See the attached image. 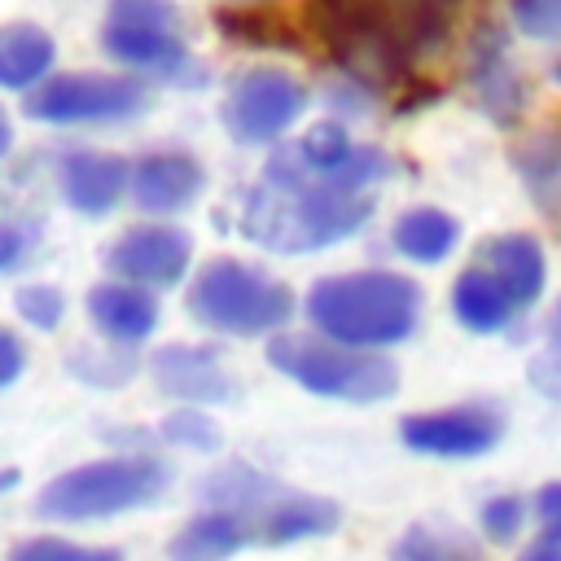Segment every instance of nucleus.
Listing matches in <instances>:
<instances>
[{"label": "nucleus", "mask_w": 561, "mask_h": 561, "mask_svg": "<svg viewBox=\"0 0 561 561\" xmlns=\"http://www.w3.org/2000/svg\"><path fill=\"white\" fill-rule=\"evenodd\" d=\"M368 215H373V197L342 193L316 180L294 149H280L263 167V184L245 193L241 232L263 250L307 254L351 237Z\"/></svg>", "instance_id": "1"}, {"label": "nucleus", "mask_w": 561, "mask_h": 561, "mask_svg": "<svg viewBox=\"0 0 561 561\" xmlns=\"http://www.w3.org/2000/svg\"><path fill=\"white\" fill-rule=\"evenodd\" d=\"M197 495L206 508L232 513L250 530V543H259V548H289L302 539L333 535L342 526V508L333 500L280 486L276 478H267L263 469L241 465V460L206 473Z\"/></svg>", "instance_id": "2"}, {"label": "nucleus", "mask_w": 561, "mask_h": 561, "mask_svg": "<svg viewBox=\"0 0 561 561\" xmlns=\"http://www.w3.org/2000/svg\"><path fill=\"white\" fill-rule=\"evenodd\" d=\"M307 316L320 337L377 351L403 342L421 320V289L399 272L324 276L307 294Z\"/></svg>", "instance_id": "3"}, {"label": "nucleus", "mask_w": 561, "mask_h": 561, "mask_svg": "<svg viewBox=\"0 0 561 561\" xmlns=\"http://www.w3.org/2000/svg\"><path fill=\"white\" fill-rule=\"evenodd\" d=\"M167 482H171V469L158 456H145V451L105 456V460H88L57 473L35 495V513L48 522H101V517H118L140 504H153L167 491Z\"/></svg>", "instance_id": "4"}, {"label": "nucleus", "mask_w": 561, "mask_h": 561, "mask_svg": "<svg viewBox=\"0 0 561 561\" xmlns=\"http://www.w3.org/2000/svg\"><path fill=\"white\" fill-rule=\"evenodd\" d=\"M267 364L311 394L342 403H377L394 394L399 368L377 351H355L320 333H280L267 342Z\"/></svg>", "instance_id": "5"}, {"label": "nucleus", "mask_w": 561, "mask_h": 561, "mask_svg": "<svg viewBox=\"0 0 561 561\" xmlns=\"http://www.w3.org/2000/svg\"><path fill=\"white\" fill-rule=\"evenodd\" d=\"M188 316L215 333L259 337L276 333L294 316V294L241 259H215L188 289Z\"/></svg>", "instance_id": "6"}, {"label": "nucleus", "mask_w": 561, "mask_h": 561, "mask_svg": "<svg viewBox=\"0 0 561 561\" xmlns=\"http://www.w3.org/2000/svg\"><path fill=\"white\" fill-rule=\"evenodd\" d=\"M101 48L127 66L158 79H180L188 70V48L180 35V9L171 0H110Z\"/></svg>", "instance_id": "7"}, {"label": "nucleus", "mask_w": 561, "mask_h": 561, "mask_svg": "<svg viewBox=\"0 0 561 561\" xmlns=\"http://www.w3.org/2000/svg\"><path fill=\"white\" fill-rule=\"evenodd\" d=\"M149 105V92L136 75H101V70H70L48 75L35 92H26L22 110L35 123H118Z\"/></svg>", "instance_id": "8"}, {"label": "nucleus", "mask_w": 561, "mask_h": 561, "mask_svg": "<svg viewBox=\"0 0 561 561\" xmlns=\"http://www.w3.org/2000/svg\"><path fill=\"white\" fill-rule=\"evenodd\" d=\"M307 13L316 35L351 79L386 88L408 70V57L394 48V39L381 31L364 0H311Z\"/></svg>", "instance_id": "9"}, {"label": "nucleus", "mask_w": 561, "mask_h": 561, "mask_svg": "<svg viewBox=\"0 0 561 561\" xmlns=\"http://www.w3.org/2000/svg\"><path fill=\"white\" fill-rule=\"evenodd\" d=\"M307 110V88L285 70H250L228 88L224 127L241 145H267L285 136Z\"/></svg>", "instance_id": "10"}, {"label": "nucleus", "mask_w": 561, "mask_h": 561, "mask_svg": "<svg viewBox=\"0 0 561 561\" xmlns=\"http://www.w3.org/2000/svg\"><path fill=\"white\" fill-rule=\"evenodd\" d=\"M188 259H193V237L171 224H136L118 232L114 245L105 250V267L114 272V280L140 289H167L184 280Z\"/></svg>", "instance_id": "11"}, {"label": "nucleus", "mask_w": 561, "mask_h": 561, "mask_svg": "<svg viewBox=\"0 0 561 561\" xmlns=\"http://www.w3.org/2000/svg\"><path fill=\"white\" fill-rule=\"evenodd\" d=\"M500 434H504V421L486 403H456V408H438V412H412L399 425V438L412 451L447 456V460L482 456L500 443Z\"/></svg>", "instance_id": "12"}, {"label": "nucleus", "mask_w": 561, "mask_h": 561, "mask_svg": "<svg viewBox=\"0 0 561 561\" xmlns=\"http://www.w3.org/2000/svg\"><path fill=\"white\" fill-rule=\"evenodd\" d=\"M294 153L316 180H324V184H333L342 193H364L368 184L390 175V158L368 149V145H355L342 123H316L294 145Z\"/></svg>", "instance_id": "13"}, {"label": "nucleus", "mask_w": 561, "mask_h": 561, "mask_svg": "<svg viewBox=\"0 0 561 561\" xmlns=\"http://www.w3.org/2000/svg\"><path fill=\"white\" fill-rule=\"evenodd\" d=\"M57 188L75 215L101 219L131 188V162H123L118 153H101V149H75L57 162Z\"/></svg>", "instance_id": "14"}, {"label": "nucleus", "mask_w": 561, "mask_h": 561, "mask_svg": "<svg viewBox=\"0 0 561 561\" xmlns=\"http://www.w3.org/2000/svg\"><path fill=\"white\" fill-rule=\"evenodd\" d=\"M202 184H206V171L184 149H153L131 162V197L145 215H158V219L193 206Z\"/></svg>", "instance_id": "15"}, {"label": "nucleus", "mask_w": 561, "mask_h": 561, "mask_svg": "<svg viewBox=\"0 0 561 561\" xmlns=\"http://www.w3.org/2000/svg\"><path fill=\"white\" fill-rule=\"evenodd\" d=\"M162 394L180 403H228L237 394L232 373L206 346H162L149 364Z\"/></svg>", "instance_id": "16"}, {"label": "nucleus", "mask_w": 561, "mask_h": 561, "mask_svg": "<svg viewBox=\"0 0 561 561\" xmlns=\"http://www.w3.org/2000/svg\"><path fill=\"white\" fill-rule=\"evenodd\" d=\"M88 320L114 346H136L158 329V298L127 280H101L88 289Z\"/></svg>", "instance_id": "17"}, {"label": "nucleus", "mask_w": 561, "mask_h": 561, "mask_svg": "<svg viewBox=\"0 0 561 561\" xmlns=\"http://www.w3.org/2000/svg\"><path fill=\"white\" fill-rule=\"evenodd\" d=\"M364 4L373 9L381 31L394 39V48L408 61L434 53L447 39L456 9H460V0H364Z\"/></svg>", "instance_id": "18"}, {"label": "nucleus", "mask_w": 561, "mask_h": 561, "mask_svg": "<svg viewBox=\"0 0 561 561\" xmlns=\"http://www.w3.org/2000/svg\"><path fill=\"white\" fill-rule=\"evenodd\" d=\"M478 267L495 276V285L508 294L513 307H530V302L543 294V280H548L543 250H539V241L526 237V232H504V237L482 241Z\"/></svg>", "instance_id": "19"}, {"label": "nucleus", "mask_w": 561, "mask_h": 561, "mask_svg": "<svg viewBox=\"0 0 561 561\" xmlns=\"http://www.w3.org/2000/svg\"><path fill=\"white\" fill-rule=\"evenodd\" d=\"M469 83L482 101V110L495 123H513L522 110V79L508 66V44L500 26H482L469 53Z\"/></svg>", "instance_id": "20"}, {"label": "nucleus", "mask_w": 561, "mask_h": 561, "mask_svg": "<svg viewBox=\"0 0 561 561\" xmlns=\"http://www.w3.org/2000/svg\"><path fill=\"white\" fill-rule=\"evenodd\" d=\"M57 61V44L35 22H9L0 26V88L9 92H35Z\"/></svg>", "instance_id": "21"}, {"label": "nucleus", "mask_w": 561, "mask_h": 561, "mask_svg": "<svg viewBox=\"0 0 561 561\" xmlns=\"http://www.w3.org/2000/svg\"><path fill=\"white\" fill-rule=\"evenodd\" d=\"M241 548H250V530H245L232 513L202 508L197 517H188V522L175 530L167 557H171V561H228V557H237Z\"/></svg>", "instance_id": "22"}, {"label": "nucleus", "mask_w": 561, "mask_h": 561, "mask_svg": "<svg viewBox=\"0 0 561 561\" xmlns=\"http://www.w3.org/2000/svg\"><path fill=\"white\" fill-rule=\"evenodd\" d=\"M451 311H456V320H460L465 329H473V333H495V329L508 324V316H513L517 307H513L508 294L495 285V276L473 263V267H465V272L456 276V285H451Z\"/></svg>", "instance_id": "23"}, {"label": "nucleus", "mask_w": 561, "mask_h": 561, "mask_svg": "<svg viewBox=\"0 0 561 561\" xmlns=\"http://www.w3.org/2000/svg\"><path fill=\"white\" fill-rule=\"evenodd\" d=\"M394 561H486V548L465 526L416 522L394 543Z\"/></svg>", "instance_id": "24"}, {"label": "nucleus", "mask_w": 561, "mask_h": 561, "mask_svg": "<svg viewBox=\"0 0 561 561\" xmlns=\"http://www.w3.org/2000/svg\"><path fill=\"white\" fill-rule=\"evenodd\" d=\"M456 237H460L456 219L443 215V210H434V206L408 210V215L394 224V232H390L394 250H399L403 259H412V263H438V259H447L451 245H456Z\"/></svg>", "instance_id": "25"}, {"label": "nucleus", "mask_w": 561, "mask_h": 561, "mask_svg": "<svg viewBox=\"0 0 561 561\" xmlns=\"http://www.w3.org/2000/svg\"><path fill=\"white\" fill-rule=\"evenodd\" d=\"M513 162H517V171L535 184V188H543V184H561V136H530L526 145H517L513 149Z\"/></svg>", "instance_id": "26"}, {"label": "nucleus", "mask_w": 561, "mask_h": 561, "mask_svg": "<svg viewBox=\"0 0 561 561\" xmlns=\"http://www.w3.org/2000/svg\"><path fill=\"white\" fill-rule=\"evenodd\" d=\"M9 561H123V552L114 548H88V543H70V539H53V535H39V539H26L9 552Z\"/></svg>", "instance_id": "27"}, {"label": "nucleus", "mask_w": 561, "mask_h": 561, "mask_svg": "<svg viewBox=\"0 0 561 561\" xmlns=\"http://www.w3.org/2000/svg\"><path fill=\"white\" fill-rule=\"evenodd\" d=\"M158 434H162L171 447H188V451H215V447H219V425H215L206 412H197V408L171 412Z\"/></svg>", "instance_id": "28"}, {"label": "nucleus", "mask_w": 561, "mask_h": 561, "mask_svg": "<svg viewBox=\"0 0 561 561\" xmlns=\"http://www.w3.org/2000/svg\"><path fill=\"white\" fill-rule=\"evenodd\" d=\"M13 311L31 324V329H57L61 324V316H66V294L61 289H53V285H22L18 294H13Z\"/></svg>", "instance_id": "29"}, {"label": "nucleus", "mask_w": 561, "mask_h": 561, "mask_svg": "<svg viewBox=\"0 0 561 561\" xmlns=\"http://www.w3.org/2000/svg\"><path fill=\"white\" fill-rule=\"evenodd\" d=\"M478 522H482V535L491 543H513L522 535V526H526V500L522 495H491L482 504Z\"/></svg>", "instance_id": "30"}, {"label": "nucleus", "mask_w": 561, "mask_h": 561, "mask_svg": "<svg viewBox=\"0 0 561 561\" xmlns=\"http://www.w3.org/2000/svg\"><path fill=\"white\" fill-rule=\"evenodd\" d=\"M513 22L530 39H561V0H508Z\"/></svg>", "instance_id": "31"}, {"label": "nucleus", "mask_w": 561, "mask_h": 561, "mask_svg": "<svg viewBox=\"0 0 561 561\" xmlns=\"http://www.w3.org/2000/svg\"><path fill=\"white\" fill-rule=\"evenodd\" d=\"M70 368H75V377H83L92 386H123L131 377V355H123V351H105V355L79 351L70 359Z\"/></svg>", "instance_id": "32"}, {"label": "nucleus", "mask_w": 561, "mask_h": 561, "mask_svg": "<svg viewBox=\"0 0 561 561\" xmlns=\"http://www.w3.org/2000/svg\"><path fill=\"white\" fill-rule=\"evenodd\" d=\"M31 245H35V232L26 224H13V219H0V272H13L31 259Z\"/></svg>", "instance_id": "33"}, {"label": "nucleus", "mask_w": 561, "mask_h": 561, "mask_svg": "<svg viewBox=\"0 0 561 561\" xmlns=\"http://www.w3.org/2000/svg\"><path fill=\"white\" fill-rule=\"evenodd\" d=\"M530 508H535V517H539V539L561 543V482L539 486V495H535Z\"/></svg>", "instance_id": "34"}, {"label": "nucleus", "mask_w": 561, "mask_h": 561, "mask_svg": "<svg viewBox=\"0 0 561 561\" xmlns=\"http://www.w3.org/2000/svg\"><path fill=\"white\" fill-rule=\"evenodd\" d=\"M22 368H26V346H22V337H18L13 329H0V390L13 386V381L22 377Z\"/></svg>", "instance_id": "35"}, {"label": "nucleus", "mask_w": 561, "mask_h": 561, "mask_svg": "<svg viewBox=\"0 0 561 561\" xmlns=\"http://www.w3.org/2000/svg\"><path fill=\"white\" fill-rule=\"evenodd\" d=\"M517 561H561V543H548V539H535L526 543V552Z\"/></svg>", "instance_id": "36"}, {"label": "nucleus", "mask_w": 561, "mask_h": 561, "mask_svg": "<svg viewBox=\"0 0 561 561\" xmlns=\"http://www.w3.org/2000/svg\"><path fill=\"white\" fill-rule=\"evenodd\" d=\"M13 149V123H9V114H4V105H0V158Z\"/></svg>", "instance_id": "37"}, {"label": "nucleus", "mask_w": 561, "mask_h": 561, "mask_svg": "<svg viewBox=\"0 0 561 561\" xmlns=\"http://www.w3.org/2000/svg\"><path fill=\"white\" fill-rule=\"evenodd\" d=\"M552 337L561 342V302H557V311H552Z\"/></svg>", "instance_id": "38"}, {"label": "nucleus", "mask_w": 561, "mask_h": 561, "mask_svg": "<svg viewBox=\"0 0 561 561\" xmlns=\"http://www.w3.org/2000/svg\"><path fill=\"white\" fill-rule=\"evenodd\" d=\"M552 79H557V83H561V61H557V66H552Z\"/></svg>", "instance_id": "39"}]
</instances>
